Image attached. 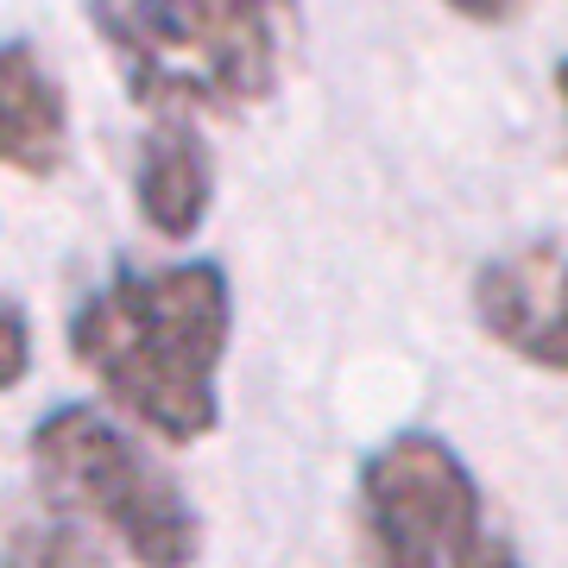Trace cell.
Returning a JSON list of instances; mask_svg holds the SVG:
<instances>
[{
    "mask_svg": "<svg viewBox=\"0 0 568 568\" xmlns=\"http://www.w3.org/2000/svg\"><path fill=\"white\" fill-rule=\"evenodd\" d=\"M234 328V291L215 260H183L114 278L70 316V354L77 366L159 443H203L222 398L215 373Z\"/></svg>",
    "mask_w": 568,
    "mask_h": 568,
    "instance_id": "obj_1",
    "label": "cell"
},
{
    "mask_svg": "<svg viewBox=\"0 0 568 568\" xmlns=\"http://www.w3.org/2000/svg\"><path fill=\"white\" fill-rule=\"evenodd\" d=\"M89 13L126 95L159 121L272 102L297 44L291 0H89Z\"/></svg>",
    "mask_w": 568,
    "mask_h": 568,
    "instance_id": "obj_2",
    "label": "cell"
},
{
    "mask_svg": "<svg viewBox=\"0 0 568 568\" xmlns=\"http://www.w3.org/2000/svg\"><path fill=\"white\" fill-rule=\"evenodd\" d=\"M32 474L44 499L108 530L140 568H190L203 556V518L183 487L95 405H58L32 424Z\"/></svg>",
    "mask_w": 568,
    "mask_h": 568,
    "instance_id": "obj_3",
    "label": "cell"
},
{
    "mask_svg": "<svg viewBox=\"0 0 568 568\" xmlns=\"http://www.w3.org/2000/svg\"><path fill=\"white\" fill-rule=\"evenodd\" d=\"M354 544L361 568H487L499 537L462 455L429 429H405L361 462Z\"/></svg>",
    "mask_w": 568,
    "mask_h": 568,
    "instance_id": "obj_4",
    "label": "cell"
},
{
    "mask_svg": "<svg viewBox=\"0 0 568 568\" xmlns=\"http://www.w3.org/2000/svg\"><path fill=\"white\" fill-rule=\"evenodd\" d=\"M474 316H480V328L506 354L544 366V373H562V361H568L562 241L544 234V241H530L518 253H499V260L480 265V278H474Z\"/></svg>",
    "mask_w": 568,
    "mask_h": 568,
    "instance_id": "obj_5",
    "label": "cell"
},
{
    "mask_svg": "<svg viewBox=\"0 0 568 568\" xmlns=\"http://www.w3.org/2000/svg\"><path fill=\"white\" fill-rule=\"evenodd\" d=\"M70 152V108L58 77L26 39L0 44V164L26 178H51Z\"/></svg>",
    "mask_w": 568,
    "mask_h": 568,
    "instance_id": "obj_6",
    "label": "cell"
},
{
    "mask_svg": "<svg viewBox=\"0 0 568 568\" xmlns=\"http://www.w3.org/2000/svg\"><path fill=\"white\" fill-rule=\"evenodd\" d=\"M209 190H215V171H209L196 126L159 121L133 159V203H140L145 227L164 241H190L209 215Z\"/></svg>",
    "mask_w": 568,
    "mask_h": 568,
    "instance_id": "obj_7",
    "label": "cell"
},
{
    "mask_svg": "<svg viewBox=\"0 0 568 568\" xmlns=\"http://www.w3.org/2000/svg\"><path fill=\"white\" fill-rule=\"evenodd\" d=\"M0 568H108L95 530L70 518V511H39L13 525L7 549H0Z\"/></svg>",
    "mask_w": 568,
    "mask_h": 568,
    "instance_id": "obj_8",
    "label": "cell"
},
{
    "mask_svg": "<svg viewBox=\"0 0 568 568\" xmlns=\"http://www.w3.org/2000/svg\"><path fill=\"white\" fill-rule=\"evenodd\" d=\"M32 373V323L13 297H0V392H13Z\"/></svg>",
    "mask_w": 568,
    "mask_h": 568,
    "instance_id": "obj_9",
    "label": "cell"
},
{
    "mask_svg": "<svg viewBox=\"0 0 568 568\" xmlns=\"http://www.w3.org/2000/svg\"><path fill=\"white\" fill-rule=\"evenodd\" d=\"M448 13H462V20H480V26H499V20H511L525 0H443Z\"/></svg>",
    "mask_w": 568,
    "mask_h": 568,
    "instance_id": "obj_10",
    "label": "cell"
}]
</instances>
